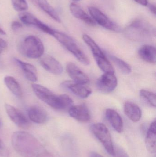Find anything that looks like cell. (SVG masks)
Listing matches in <instances>:
<instances>
[{"instance_id": "obj_13", "label": "cell", "mask_w": 156, "mask_h": 157, "mask_svg": "<svg viewBox=\"0 0 156 157\" xmlns=\"http://www.w3.org/2000/svg\"><path fill=\"white\" fill-rule=\"evenodd\" d=\"M68 110L71 117L81 122H87L90 120L89 110L84 104L72 106Z\"/></svg>"}, {"instance_id": "obj_20", "label": "cell", "mask_w": 156, "mask_h": 157, "mask_svg": "<svg viewBox=\"0 0 156 157\" xmlns=\"http://www.w3.org/2000/svg\"><path fill=\"white\" fill-rule=\"evenodd\" d=\"M147 149L150 153L154 154L156 153V121L151 123L147 133L145 139Z\"/></svg>"}, {"instance_id": "obj_38", "label": "cell", "mask_w": 156, "mask_h": 157, "mask_svg": "<svg viewBox=\"0 0 156 157\" xmlns=\"http://www.w3.org/2000/svg\"><path fill=\"white\" fill-rule=\"evenodd\" d=\"M1 125H2V122H1V119H0V127H1Z\"/></svg>"}, {"instance_id": "obj_19", "label": "cell", "mask_w": 156, "mask_h": 157, "mask_svg": "<svg viewBox=\"0 0 156 157\" xmlns=\"http://www.w3.org/2000/svg\"><path fill=\"white\" fill-rule=\"evenodd\" d=\"M71 13L76 18L80 19L90 26H95L96 24L91 17L86 13L79 6L74 3L70 5Z\"/></svg>"}, {"instance_id": "obj_10", "label": "cell", "mask_w": 156, "mask_h": 157, "mask_svg": "<svg viewBox=\"0 0 156 157\" xmlns=\"http://www.w3.org/2000/svg\"><path fill=\"white\" fill-rule=\"evenodd\" d=\"M19 19L21 22L25 25H32L36 27L44 32L52 36L54 29L49 27V26L38 19L32 14L27 12L20 13L19 15Z\"/></svg>"}, {"instance_id": "obj_15", "label": "cell", "mask_w": 156, "mask_h": 157, "mask_svg": "<svg viewBox=\"0 0 156 157\" xmlns=\"http://www.w3.org/2000/svg\"><path fill=\"white\" fill-rule=\"evenodd\" d=\"M14 61L23 71L27 79L33 82H36L37 80V71L34 65L24 62L16 58H14Z\"/></svg>"}, {"instance_id": "obj_33", "label": "cell", "mask_w": 156, "mask_h": 157, "mask_svg": "<svg viewBox=\"0 0 156 157\" xmlns=\"http://www.w3.org/2000/svg\"><path fill=\"white\" fill-rule=\"evenodd\" d=\"M134 1L137 3L143 6H146L148 5L147 0H134Z\"/></svg>"}, {"instance_id": "obj_23", "label": "cell", "mask_w": 156, "mask_h": 157, "mask_svg": "<svg viewBox=\"0 0 156 157\" xmlns=\"http://www.w3.org/2000/svg\"><path fill=\"white\" fill-rule=\"evenodd\" d=\"M4 83L9 90L17 97H21L23 91L19 83L14 77L6 76L4 78Z\"/></svg>"}, {"instance_id": "obj_3", "label": "cell", "mask_w": 156, "mask_h": 157, "mask_svg": "<svg viewBox=\"0 0 156 157\" xmlns=\"http://www.w3.org/2000/svg\"><path fill=\"white\" fill-rule=\"evenodd\" d=\"M126 38L136 41H144L155 36V29L144 20L137 19L127 26L124 30Z\"/></svg>"}, {"instance_id": "obj_34", "label": "cell", "mask_w": 156, "mask_h": 157, "mask_svg": "<svg viewBox=\"0 0 156 157\" xmlns=\"http://www.w3.org/2000/svg\"><path fill=\"white\" fill-rule=\"evenodd\" d=\"M149 8L150 11H151L154 14L156 15V6L154 4H150L149 6Z\"/></svg>"}, {"instance_id": "obj_4", "label": "cell", "mask_w": 156, "mask_h": 157, "mask_svg": "<svg viewBox=\"0 0 156 157\" xmlns=\"http://www.w3.org/2000/svg\"><path fill=\"white\" fill-rule=\"evenodd\" d=\"M18 50L24 57L35 59L41 58L43 56L45 48L42 41L38 37L29 36L20 42Z\"/></svg>"}, {"instance_id": "obj_16", "label": "cell", "mask_w": 156, "mask_h": 157, "mask_svg": "<svg viewBox=\"0 0 156 157\" xmlns=\"http://www.w3.org/2000/svg\"><path fill=\"white\" fill-rule=\"evenodd\" d=\"M27 114L30 121L35 123L43 124L47 120L46 112L39 106H34L29 108Z\"/></svg>"}, {"instance_id": "obj_21", "label": "cell", "mask_w": 156, "mask_h": 157, "mask_svg": "<svg viewBox=\"0 0 156 157\" xmlns=\"http://www.w3.org/2000/svg\"><path fill=\"white\" fill-rule=\"evenodd\" d=\"M138 54L142 59L146 62L155 64L156 62V52L155 47L151 45H144L138 51Z\"/></svg>"}, {"instance_id": "obj_17", "label": "cell", "mask_w": 156, "mask_h": 157, "mask_svg": "<svg viewBox=\"0 0 156 157\" xmlns=\"http://www.w3.org/2000/svg\"><path fill=\"white\" fill-rule=\"evenodd\" d=\"M124 110L125 115L133 122L139 121L142 117V110L138 105L133 102L126 101Z\"/></svg>"}, {"instance_id": "obj_14", "label": "cell", "mask_w": 156, "mask_h": 157, "mask_svg": "<svg viewBox=\"0 0 156 157\" xmlns=\"http://www.w3.org/2000/svg\"><path fill=\"white\" fill-rule=\"evenodd\" d=\"M66 70L70 77L75 83L85 85L89 81L88 76L74 63H68Z\"/></svg>"}, {"instance_id": "obj_22", "label": "cell", "mask_w": 156, "mask_h": 157, "mask_svg": "<svg viewBox=\"0 0 156 157\" xmlns=\"http://www.w3.org/2000/svg\"><path fill=\"white\" fill-rule=\"evenodd\" d=\"M36 6L42 9L55 21L60 22V17L56 10L49 3L47 0H31Z\"/></svg>"}, {"instance_id": "obj_1", "label": "cell", "mask_w": 156, "mask_h": 157, "mask_svg": "<svg viewBox=\"0 0 156 157\" xmlns=\"http://www.w3.org/2000/svg\"><path fill=\"white\" fill-rule=\"evenodd\" d=\"M14 150L22 157H41L47 151L34 136L25 132H16L12 136Z\"/></svg>"}, {"instance_id": "obj_18", "label": "cell", "mask_w": 156, "mask_h": 157, "mask_svg": "<svg viewBox=\"0 0 156 157\" xmlns=\"http://www.w3.org/2000/svg\"><path fill=\"white\" fill-rule=\"evenodd\" d=\"M106 116L108 121L113 128L118 133L122 132L123 123L120 114L114 110L107 109L106 111Z\"/></svg>"}, {"instance_id": "obj_27", "label": "cell", "mask_w": 156, "mask_h": 157, "mask_svg": "<svg viewBox=\"0 0 156 157\" xmlns=\"http://www.w3.org/2000/svg\"><path fill=\"white\" fill-rule=\"evenodd\" d=\"M140 96L147 104L152 107H156V95L155 93L147 90L142 89L140 91Z\"/></svg>"}, {"instance_id": "obj_11", "label": "cell", "mask_w": 156, "mask_h": 157, "mask_svg": "<svg viewBox=\"0 0 156 157\" xmlns=\"http://www.w3.org/2000/svg\"><path fill=\"white\" fill-rule=\"evenodd\" d=\"M61 87L71 91V93L81 98H86L91 94L90 89L86 87L83 85L75 83L73 81H64L61 84Z\"/></svg>"}, {"instance_id": "obj_29", "label": "cell", "mask_w": 156, "mask_h": 157, "mask_svg": "<svg viewBox=\"0 0 156 157\" xmlns=\"http://www.w3.org/2000/svg\"><path fill=\"white\" fill-rule=\"evenodd\" d=\"M9 150L0 138V156L9 157Z\"/></svg>"}, {"instance_id": "obj_37", "label": "cell", "mask_w": 156, "mask_h": 157, "mask_svg": "<svg viewBox=\"0 0 156 157\" xmlns=\"http://www.w3.org/2000/svg\"><path fill=\"white\" fill-rule=\"evenodd\" d=\"M0 35H5V32L1 27H0Z\"/></svg>"}, {"instance_id": "obj_24", "label": "cell", "mask_w": 156, "mask_h": 157, "mask_svg": "<svg viewBox=\"0 0 156 157\" xmlns=\"http://www.w3.org/2000/svg\"><path fill=\"white\" fill-rule=\"evenodd\" d=\"M82 39L86 44L88 45L91 50L93 57H100L104 56L105 54L103 52L100 48L97 45V43L91 37L86 34L82 36Z\"/></svg>"}, {"instance_id": "obj_12", "label": "cell", "mask_w": 156, "mask_h": 157, "mask_svg": "<svg viewBox=\"0 0 156 157\" xmlns=\"http://www.w3.org/2000/svg\"><path fill=\"white\" fill-rule=\"evenodd\" d=\"M39 62L42 67L50 73L60 75L63 72V67L60 63L49 55L42 56Z\"/></svg>"}, {"instance_id": "obj_25", "label": "cell", "mask_w": 156, "mask_h": 157, "mask_svg": "<svg viewBox=\"0 0 156 157\" xmlns=\"http://www.w3.org/2000/svg\"><path fill=\"white\" fill-rule=\"evenodd\" d=\"M97 65L103 72L114 73V71L111 63L109 61L107 57L104 56L94 58Z\"/></svg>"}, {"instance_id": "obj_36", "label": "cell", "mask_w": 156, "mask_h": 157, "mask_svg": "<svg viewBox=\"0 0 156 157\" xmlns=\"http://www.w3.org/2000/svg\"><path fill=\"white\" fill-rule=\"evenodd\" d=\"M41 157H53V156L48 151H46Z\"/></svg>"}, {"instance_id": "obj_39", "label": "cell", "mask_w": 156, "mask_h": 157, "mask_svg": "<svg viewBox=\"0 0 156 157\" xmlns=\"http://www.w3.org/2000/svg\"><path fill=\"white\" fill-rule=\"evenodd\" d=\"M72 1H75V2H77V1H80V0H72Z\"/></svg>"}, {"instance_id": "obj_6", "label": "cell", "mask_w": 156, "mask_h": 157, "mask_svg": "<svg viewBox=\"0 0 156 157\" xmlns=\"http://www.w3.org/2000/svg\"><path fill=\"white\" fill-rule=\"evenodd\" d=\"M91 130L94 136L102 144L108 154L114 156V146L111 134L107 127L103 124L97 123L92 125Z\"/></svg>"}, {"instance_id": "obj_8", "label": "cell", "mask_w": 156, "mask_h": 157, "mask_svg": "<svg viewBox=\"0 0 156 157\" xmlns=\"http://www.w3.org/2000/svg\"><path fill=\"white\" fill-rule=\"evenodd\" d=\"M5 108L9 118L17 126L23 129H28L31 127L29 120L18 109L7 104H5Z\"/></svg>"}, {"instance_id": "obj_9", "label": "cell", "mask_w": 156, "mask_h": 157, "mask_svg": "<svg viewBox=\"0 0 156 157\" xmlns=\"http://www.w3.org/2000/svg\"><path fill=\"white\" fill-rule=\"evenodd\" d=\"M117 83V78L114 73H105L97 80L96 86L100 91L108 93L115 89Z\"/></svg>"}, {"instance_id": "obj_30", "label": "cell", "mask_w": 156, "mask_h": 157, "mask_svg": "<svg viewBox=\"0 0 156 157\" xmlns=\"http://www.w3.org/2000/svg\"><path fill=\"white\" fill-rule=\"evenodd\" d=\"M116 157H129L127 153L122 148L117 147L114 148V155Z\"/></svg>"}, {"instance_id": "obj_32", "label": "cell", "mask_w": 156, "mask_h": 157, "mask_svg": "<svg viewBox=\"0 0 156 157\" xmlns=\"http://www.w3.org/2000/svg\"><path fill=\"white\" fill-rule=\"evenodd\" d=\"M7 47V44L6 41L0 38V54Z\"/></svg>"}, {"instance_id": "obj_7", "label": "cell", "mask_w": 156, "mask_h": 157, "mask_svg": "<svg viewBox=\"0 0 156 157\" xmlns=\"http://www.w3.org/2000/svg\"><path fill=\"white\" fill-rule=\"evenodd\" d=\"M89 11L91 17L96 24L97 23L103 27L111 31L116 32L121 31L122 29L118 25L109 19L106 15L97 7L90 6L89 8Z\"/></svg>"}, {"instance_id": "obj_35", "label": "cell", "mask_w": 156, "mask_h": 157, "mask_svg": "<svg viewBox=\"0 0 156 157\" xmlns=\"http://www.w3.org/2000/svg\"><path fill=\"white\" fill-rule=\"evenodd\" d=\"M89 157H103L101 155H100L96 152H92L90 153Z\"/></svg>"}, {"instance_id": "obj_31", "label": "cell", "mask_w": 156, "mask_h": 157, "mask_svg": "<svg viewBox=\"0 0 156 157\" xmlns=\"http://www.w3.org/2000/svg\"><path fill=\"white\" fill-rule=\"evenodd\" d=\"M23 27V25L18 21H13L11 24V28L14 31H16L21 29Z\"/></svg>"}, {"instance_id": "obj_28", "label": "cell", "mask_w": 156, "mask_h": 157, "mask_svg": "<svg viewBox=\"0 0 156 157\" xmlns=\"http://www.w3.org/2000/svg\"><path fill=\"white\" fill-rule=\"evenodd\" d=\"M12 5L16 11L24 12L28 9V5L26 0H11Z\"/></svg>"}, {"instance_id": "obj_2", "label": "cell", "mask_w": 156, "mask_h": 157, "mask_svg": "<svg viewBox=\"0 0 156 157\" xmlns=\"http://www.w3.org/2000/svg\"><path fill=\"white\" fill-rule=\"evenodd\" d=\"M32 89L36 96L43 102L57 110H66L70 107L71 100L66 94L57 96L45 87L33 84Z\"/></svg>"}, {"instance_id": "obj_26", "label": "cell", "mask_w": 156, "mask_h": 157, "mask_svg": "<svg viewBox=\"0 0 156 157\" xmlns=\"http://www.w3.org/2000/svg\"><path fill=\"white\" fill-rule=\"evenodd\" d=\"M109 56L111 59L116 64L117 67L123 73L126 75L131 73L132 68L127 63L113 55H110Z\"/></svg>"}, {"instance_id": "obj_5", "label": "cell", "mask_w": 156, "mask_h": 157, "mask_svg": "<svg viewBox=\"0 0 156 157\" xmlns=\"http://www.w3.org/2000/svg\"><path fill=\"white\" fill-rule=\"evenodd\" d=\"M52 36L71 52L79 61L84 65L89 64V58L72 38L64 33L55 30Z\"/></svg>"}]
</instances>
